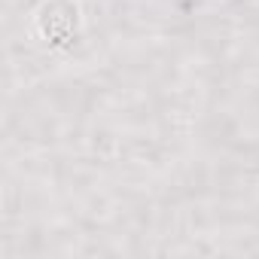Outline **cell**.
Listing matches in <instances>:
<instances>
[{"label": "cell", "mask_w": 259, "mask_h": 259, "mask_svg": "<svg viewBox=\"0 0 259 259\" xmlns=\"http://www.w3.org/2000/svg\"><path fill=\"white\" fill-rule=\"evenodd\" d=\"M61 0H46L37 13V28L46 40H61V37H73L79 34L82 28V13H79V4L76 0H67L64 13L58 10Z\"/></svg>", "instance_id": "obj_1"}]
</instances>
